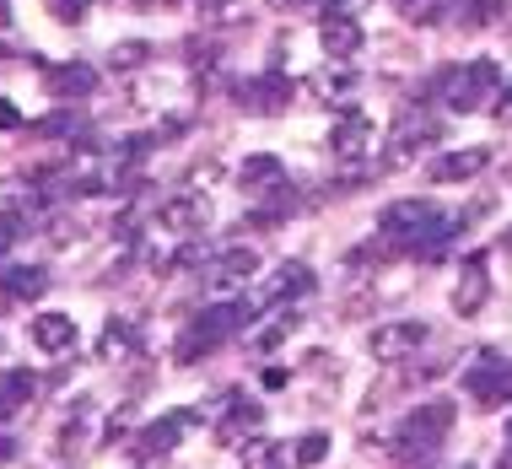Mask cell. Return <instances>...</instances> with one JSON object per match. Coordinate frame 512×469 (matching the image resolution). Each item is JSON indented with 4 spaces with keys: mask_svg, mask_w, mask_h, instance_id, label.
Segmentation results:
<instances>
[{
    "mask_svg": "<svg viewBox=\"0 0 512 469\" xmlns=\"http://www.w3.org/2000/svg\"><path fill=\"white\" fill-rule=\"evenodd\" d=\"M259 405H248V399H232V410L221 416V426H216V437L221 443H243V437H254L259 432Z\"/></svg>",
    "mask_w": 512,
    "mask_h": 469,
    "instance_id": "cell-20",
    "label": "cell"
},
{
    "mask_svg": "<svg viewBox=\"0 0 512 469\" xmlns=\"http://www.w3.org/2000/svg\"><path fill=\"white\" fill-rule=\"evenodd\" d=\"M448 426H453V405H448V399H432V405L410 410V416L399 421L394 453H405V459H415V453H432L442 437H448Z\"/></svg>",
    "mask_w": 512,
    "mask_h": 469,
    "instance_id": "cell-4",
    "label": "cell"
},
{
    "mask_svg": "<svg viewBox=\"0 0 512 469\" xmlns=\"http://www.w3.org/2000/svg\"><path fill=\"white\" fill-rule=\"evenodd\" d=\"M33 394H38V378H33L27 367L6 372V378H0V421H11V416H17V410H22Z\"/></svg>",
    "mask_w": 512,
    "mask_h": 469,
    "instance_id": "cell-19",
    "label": "cell"
},
{
    "mask_svg": "<svg viewBox=\"0 0 512 469\" xmlns=\"http://www.w3.org/2000/svg\"><path fill=\"white\" fill-rule=\"evenodd\" d=\"M157 216H162V227H168V232H178V238H195V232L211 227V195H200V189L173 195Z\"/></svg>",
    "mask_w": 512,
    "mask_h": 469,
    "instance_id": "cell-9",
    "label": "cell"
},
{
    "mask_svg": "<svg viewBox=\"0 0 512 469\" xmlns=\"http://www.w3.org/2000/svg\"><path fill=\"white\" fill-rule=\"evenodd\" d=\"M286 98H292V81L286 76H259V81H248V87H238V103L243 108H265V114H275Z\"/></svg>",
    "mask_w": 512,
    "mask_h": 469,
    "instance_id": "cell-17",
    "label": "cell"
},
{
    "mask_svg": "<svg viewBox=\"0 0 512 469\" xmlns=\"http://www.w3.org/2000/svg\"><path fill=\"white\" fill-rule=\"evenodd\" d=\"M38 135H49V141H87V119L76 108H60V114L38 119Z\"/></svg>",
    "mask_w": 512,
    "mask_h": 469,
    "instance_id": "cell-22",
    "label": "cell"
},
{
    "mask_svg": "<svg viewBox=\"0 0 512 469\" xmlns=\"http://www.w3.org/2000/svg\"><path fill=\"white\" fill-rule=\"evenodd\" d=\"M329 151H335L340 162H362L367 151H372V119L367 114H340L335 119V130H329Z\"/></svg>",
    "mask_w": 512,
    "mask_h": 469,
    "instance_id": "cell-10",
    "label": "cell"
},
{
    "mask_svg": "<svg viewBox=\"0 0 512 469\" xmlns=\"http://www.w3.org/2000/svg\"><path fill=\"white\" fill-rule=\"evenodd\" d=\"M324 453H329V437L313 432V437H302V443H297V464H318Z\"/></svg>",
    "mask_w": 512,
    "mask_h": 469,
    "instance_id": "cell-28",
    "label": "cell"
},
{
    "mask_svg": "<svg viewBox=\"0 0 512 469\" xmlns=\"http://www.w3.org/2000/svg\"><path fill=\"white\" fill-rule=\"evenodd\" d=\"M496 87H502V81H496V65H491V60L448 65V71L437 76V92H442V103H448L453 114H469V108H480Z\"/></svg>",
    "mask_w": 512,
    "mask_h": 469,
    "instance_id": "cell-2",
    "label": "cell"
},
{
    "mask_svg": "<svg viewBox=\"0 0 512 469\" xmlns=\"http://www.w3.org/2000/svg\"><path fill=\"white\" fill-rule=\"evenodd\" d=\"M17 124H22L17 103H11V98H0V130H17Z\"/></svg>",
    "mask_w": 512,
    "mask_h": 469,
    "instance_id": "cell-30",
    "label": "cell"
},
{
    "mask_svg": "<svg viewBox=\"0 0 512 469\" xmlns=\"http://www.w3.org/2000/svg\"><path fill=\"white\" fill-rule=\"evenodd\" d=\"M426 340H432V329H426L421 319H399V324H378L372 329V356H378V362H405V356H415L426 346Z\"/></svg>",
    "mask_w": 512,
    "mask_h": 469,
    "instance_id": "cell-7",
    "label": "cell"
},
{
    "mask_svg": "<svg viewBox=\"0 0 512 469\" xmlns=\"http://www.w3.org/2000/svg\"><path fill=\"white\" fill-rule=\"evenodd\" d=\"M367 11V0H324V17L329 22H356Z\"/></svg>",
    "mask_w": 512,
    "mask_h": 469,
    "instance_id": "cell-27",
    "label": "cell"
},
{
    "mask_svg": "<svg viewBox=\"0 0 512 469\" xmlns=\"http://www.w3.org/2000/svg\"><path fill=\"white\" fill-rule=\"evenodd\" d=\"M486 297H491V270H486V259H480V254H469L464 275H459V292H453V308L469 319V313L486 308Z\"/></svg>",
    "mask_w": 512,
    "mask_h": 469,
    "instance_id": "cell-11",
    "label": "cell"
},
{
    "mask_svg": "<svg viewBox=\"0 0 512 469\" xmlns=\"http://www.w3.org/2000/svg\"><path fill=\"white\" fill-rule=\"evenodd\" d=\"M313 292V270L308 265H281L265 281V292H259V302L265 308H281V302H292V297H308Z\"/></svg>",
    "mask_w": 512,
    "mask_h": 469,
    "instance_id": "cell-13",
    "label": "cell"
},
{
    "mask_svg": "<svg viewBox=\"0 0 512 469\" xmlns=\"http://www.w3.org/2000/svg\"><path fill=\"white\" fill-rule=\"evenodd\" d=\"M442 141V124L432 119V114H405L399 119V130L389 135V146H383V173H405V168H415V162L426 157Z\"/></svg>",
    "mask_w": 512,
    "mask_h": 469,
    "instance_id": "cell-3",
    "label": "cell"
},
{
    "mask_svg": "<svg viewBox=\"0 0 512 469\" xmlns=\"http://www.w3.org/2000/svg\"><path fill=\"white\" fill-rule=\"evenodd\" d=\"M76 319H65V313H38L33 319V346L38 351H49V356H65L76 346Z\"/></svg>",
    "mask_w": 512,
    "mask_h": 469,
    "instance_id": "cell-14",
    "label": "cell"
},
{
    "mask_svg": "<svg viewBox=\"0 0 512 469\" xmlns=\"http://www.w3.org/2000/svg\"><path fill=\"white\" fill-rule=\"evenodd\" d=\"M480 168H486V151L469 146V151H448V157H437L432 168H426V178H432V184H464V178H475Z\"/></svg>",
    "mask_w": 512,
    "mask_h": 469,
    "instance_id": "cell-15",
    "label": "cell"
},
{
    "mask_svg": "<svg viewBox=\"0 0 512 469\" xmlns=\"http://www.w3.org/2000/svg\"><path fill=\"white\" fill-rule=\"evenodd\" d=\"M464 389H469V399H475L480 410H502L512 399V362L496 356V351H486L475 367L464 372Z\"/></svg>",
    "mask_w": 512,
    "mask_h": 469,
    "instance_id": "cell-6",
    "label": "cell"
},
{
    "mask_svg": "<svg viewBox=\"0 0 512 469\" xmlns=\"http://www.w3.org/2000/svg\"><path fill=\"white\" fill-rule=\"evenodd\" d=\"M496 119H502V124L512 119V92H502V98H496Z\"/></svg>",
    "mask_w": 512,
    "mask_h": 469,
    "instance_id": "cell-31",
    "label": "cell"
},
{
    "mask_svg": "<svg viewBox=\"0 0 512 469\" xmlns=\"http://www.w3.org/2000/svg\"><path fill=\"white\" fill-rule=\"evenodd\" d=\"M146 54H151L146 44H114V49H108V65H114V71H135Z\"/></svg>",
    "mask_w": 512,
    "mask_h": 469,
    "instance_id": "cell-26",
    "label": "cell"
},
{
    "mask_svg": "<svg viewBox=\"0 0 512 469\" xmlns=\"http://www.w3.org/2000/svg\"><path fill=\"white\" fill-rule=\"evenodd\" d=\"M130 6H151V0H130Z\"/></svg>",
    "mask_w": 512,
    "mask_h": 469,
    "instance_id": "cell-34",
    "label": "cell"
},
{
    "mask_svg": "<svg viewBox=\"0 0 512 469\" xmlns=\"http://www.w3.org/2000/svg\"><path fill=\"white\" fill-rule=\"evenodd\" d=\"M254 270H259V254H254V248H221L211 265H205L200 281H205V292H211L216 302H232L248 281H254Z\"/></svg>",
    "mask_w": 512,
    "mask_h": 469,
    "instance_id": "cell-5",
    "label": "cell"
},
{
    "mask_svg": "<svg viewBox=\"0 0 512 469\" xmlns=\"http://www.w3.org/2000/svg\"><path fill=\"white\" fill-rule=\"evenodd\" d=\"M254 313H259V308H254V302H243V297H232V302H216V308H205L200 319L184 329V340H178L173 362H184V367H189V362H200L205 351H216L221 340H232L243 324H254Z\"/></svg>",
    "mask_w": 512,
    "mask_h": 469,
    "instance_id": "cell-1",
    "label": "cell"
},
{
    "mask_svg": "<svg viewBox=\"0 0 512 469\" xmlns=\"http://www.w3.org/2000/svg\"><path fill=\"white\" fill-rule=\"evenodd\" d=\"M189 426H195V410H168V416L146 421V432L135 437V453H141V459H157V453H173V448L189 437Z\"/></svg>",
    "mask_w": 512,
    "mask_h": 469,
    "instance_id": "cell-8",
    "label": "cell"
},
{
    "mask_svg": "<svg viewBox=\"0 0 512 469\" xmlns=\"http://www.w3.org/2000/svg\"><path fill=\"white\" fill-rule=\"evenodd\" d=\"M362 49V27L356 22H324V54L329 60H351Z\"/></svg>",
    "mask_w": 512,
    "mask_h": 469,
    "instance_id": "cell-21",
    "label": "cell"
},
{
    "mask_svg": "<svg viewBox=\"0 0 512 469\" xmlns=\"http://www.w3.org/2000/svg\"><path fill=\"white\" fill-rule=\"evenodd\" d=\"M124 351H135V319H108L98 356H103V362H114V356H124Z\"/></svg>",
    "mask_w": 512,
    "mask_h": 469,
    "instance_id": "cell-23",
    "label": "cell"
},
{
    "mask_svg": "<svg viewBox=\"0 0 512 469\" xmlns=\"http://www.w3.org/2000/svg\"><path fill=\"white\" fill-rule=\"evenodd\" d=\"M11 22V6H6V0H0V27H6Z\"/></svg>",
    "mask_w": 512,
    "mask_h": 469,
    "instance_id": "cell-33",
    "label": "cell"
},
{
    "mask_svg": "<svg viewBox=\"0 0 512 469\" xmlns=\"http://www.w3.org/2000/svg\"><path fill=\"white\" fill-rule=\"evenodd\" d=\"M22 232H27V216L22 211H0V254H11Z\"/></svg>",
    "mask_w": 512,
    "mask_h": 469,
    "instance_id": "cell-25",
    "label": "cell"
},
{
    "mask_svg": "<svg viewBox=\"0 0 512 469\" xmlns=\"http://www.w3.org/2000/svg\"><path fill=\"white\" fill-rule=\"evenodd\" d=\"M238 184L248 189V195H281V189H286V168L275 157H248L243 173H238Z\"/></svg>",
    "mask_w": 512,
    "mask_h": 469,
    "instance_id": "cell-16",
    "label": "cell"
},
{
    "mask_svg": "<svg viewBox=\"0 0 512 469\" xmlns=\"http://www.w3.org/2000/svg\"><path fill=\"white\" fill-rule=\"evenodd\" d=\"M44 87L54 92V98H65V103H76V98H87L92 87H98V71H92V65H44Z\"/></svg>",
    "mask_w": 512,
    "mask_h": 469,
    "instance_id": "cell-12",
    "label": "cell"
},
{
    "mask_svg": "<svg viewBox=\"0 0 512 469\" xmlns=\"http://www.w3.org/2000/svg\"><path fill=\"white\" fill-rule=\"evenodd\" d=\"M49 11H54V22H81L87 17V0H49Z\"/></svg>",
    "mask_w": 512,
    "mask_h": 469,
    "instance_id": "cell-29",
    "label": "cell"
},
{
    "mask_svg": "<svg viewBox=\"0 0 512 469\" xmlns=\"http://www.w3.org/2000/svg\"><path fill=\"white\" fill-rule=\"evenodd\" d=\"M11 459V437H0V464H6Z\"/></svg>",
    "mask_w": 512,
    "mask_h": 469,
    "instance_id": "cell-32",
    "label": "cell"
},
{
    "mask_svg": "<svg viewBox=\"0 0 512 469\" xmlns=\"http://www.w3.org/2000/svg\"><path fill=\"white\" fill-rule=\"evenodd\" d=\"M345 92H356V76L345 65H324L313 76V98H345Z\"/></svg>",
    "mask_w": 512,
    "mask_h": 469,
    "instance_id": "cell-24",
    "label": "cell"
},
{
    "mask_svg": "<svg viewBox=\"0 0 512 469\" xmlns=\"http://www.w3.org/2000/svg\"><path fill=\"white\" fill-rule=\"evenodd\" d=\"M44 286H49V270L44 265H6V270H0V292L17 297V302L38 297Z\"/></svg>",
    "mask_w": 512,
    "mask_h": 469,
    "instance_id": "cell-18",
    "label": "cell"
}]
</instances>
